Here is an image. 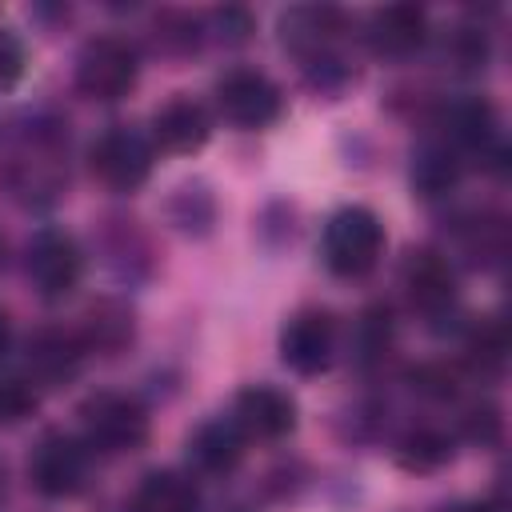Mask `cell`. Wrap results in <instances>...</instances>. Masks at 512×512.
I'll return each instance as SVG.
<instances>
[{
  "instance_id": "cell-26",
  "label": "cell",
  "mask_w": 512,
  "mask_h": 512,
  "mask_svg": "<svg viewBox=\"0 0 512 512\" xmlns=\"http://www.w3.org/2000/svg\"><path fill=\"white\" fill-rule=\"evenodd\" d=\"M444 60L460 76H476L492 60V32L480 20H464L452 32H444Z\"/></svg>"
},
{
  "instance_id": "cell-23",
  "label": "cell",
  "mask_w": 512,
  "mask_h": 512,
  "mask_svg": "<svg viewBox=\"0 0 512 512\" xmlns=\"http://www.w3.org/2000/svg\"><path fill=\"white\" fill-rule=\"evenodd\" d=\"M128 512H204V500L188 472L156 468L136 484Z\"/></svg>"
},
{
  "instance_id": "cell-11",
  "label": "cell",
  "mask_w": 512,
  "mask_h": 512,
  "mask_svg": "<svg viewBox=\"0 0 512 512\" xmlns=\"http://www.w3.org/2000/svg\"><path fill=\"white\" fill-rule=\"evenodd\" d=\"M84 364H88V352H84L76 328H64V324H40L20 344V376L36 392L72 384L84 372Z\"/></svg>"
},
{
  "instance_id": "cell-29",
  "label": "cell",
  "mask_w": 512,
  "mask_h": 512,
  "mask_svg": "<svg viewBox=\"0 0 512 512\" xmlns=\"http://www.w3.org/2000/svg\"><path fill=\"white\" fill-rule=\"evenodd\" d=\"M456 440L472 448H496L504 440V416L492 400H472L456 416Z\"/></svg>"
},
{
  "instance_id": "cell-28",
  "label": "cell",
  "mask_w": 512,
  "mask_h": 512,
  "mask_svg": "<svg viewBox=\"0 0 512 512\" xmlns=\"http://www.w3.org/2000/svg\"><path fill=\"white\" fill-rule=\"evenodd\" d=\"M392 336H396V324H392V308L388 304H372L360 312L356 328H352V352L356 360L368 368V364H380L388 352H392Z\"/></svg>"
},
{
  "instance_id": "cell-13",
  "label": "cell",
  "mask_w": 512,
  "mask_h": 512,
  "mask_svg": "<svg viewBox=\"0 0 512 512\" xmlns=\"http://www.w3.org/2000/svg\"><path fill=\"white\" fill-rule=\"evenodd\" d=\"M348 16L332 4H296L280 16V44L296 56V64L344 52L348 44Z\"/></svg>"
},
{
  "instance_id": "cell-4",
  "label": "cell",
  "mask_w": 512,
  "mask_h": 512,
  "mask_svg": "<svg viewBox=\"0 0 512 512\" xmlns=\"http://www.w3.org/2000/svg\"><path fill=\"white\" fill-rule=\"evenodd\" d=\"M384 256V224L364 204H344L324 220L320 260L340 280H364Z\"/></svg>"
},
{
  "instance_id": "cell-37",
  "label": "cell",
  "mask_w": 512,
  "mask_h": 512,
  "mask_svg": "<svg viewBox=\"0 0 512 512\" xmlns=\"http://www.w3.org/2000/svg\"><path fill=\"white\" fill-rule=\"evenodd\" d=\"M4 264H8V240L0 236V272H4Z\"/></svg>"
},
{
  "instance_id": "cell-1",
  "label": "cell",
  "mask_w": 512,
  "mask_h": 512,
  "mask_svg": "<svg viewBox=\"0 0 512 512\" xmlns=\"http://www.w3.org/2000/svg\"><path fill=\"white\" fill-rule=\"evenodd\" d=\"M72 176V132L48 108L12 116L0 132V192L24 208L44 212L68 192Z\"/></svg>"
},
{
  "instance_id": "cell-33",
  "label": "cell",
  "mask_w": 512,
  "mask_h": 512,
  "mask_svg": "<svg viewBox=\"0 0 512 512\" xmlns=\"http://www.w3.org/2000/svg\"><path fill=\"white\" fill-rule=\"evenodd\" d=\"M24 72H28V48L12 28L0 24V92L16 88L24 80Z\"/></svg>"
},
{
  "instance_id": "cell-5",
  "label": "cell",
  "mask_w": 512,
  "mask_h": 512,
  "mask_svg": "<svg viewBox=\"0 0 512 512\" xmlns=\"http://www.w3.org/2000/svg\"><path fill=\"white\" fill-rule=\"evenodd\" d=\"M136 80H140V48L128 36L104 32L84 40V48L76 52L72 84L84 100L116 104L136 88Z\"/></svg>"
},
{
  "instance_id": "cell-14",
  "label": "cell",
  "mask_w": 512,
  "mask_h": 512,
  "mask_svg": "<svg viewBox=\"0 0 512 512\" xmlns=\"http://www.w3.org/2000/svg\"><path fill=\"white\" fill-rule=\"evenodd\" d=\"M428 36H432L428 12L416 4H384V8L368 12V20L360 28V40L380 60H412L428 44Z\"/></svg>"
},
{
  "instance_id": "cell-9",
  "label": "cell",
  "mask_w": 512,
  "mask_h": 512,
  "mask_svg": "<svg viewBox=\"0 0 512 512\" xmlns=\"http://www.w3.org/2000/svg\"><path fill=\"white\" fill-rule=\"evenodd\" d=\"M24 276L32 284V292L48 304L68 300L80 280H84V248L72 232L48 224L40 232H32L28 248H24Z\"/></svg>"
},
{
  "instance_id": "cell-18",
  "label": "cell",
  "mask_w": 512,
  "mask_h": 512,
  "mask_svg": "<svg viewBox=\"0 0 512 512\" xmlns=\"http://www.w3.org/2000/svg\"><path fill=\"white\" fill-rule=\"evenodd\" d=\"M72 328L88 356L112 360L136 344V308L124 296H96Z\"/></svg>"
},
{
  "instance_id": "cell-25",
  "label": "cell",
  "mask_w": 512,
  "mask_h": 512,
  "mask_svg": "<svg viewBox=\"0 0 512 512\" xmlns=\"http://www.w3.org/2000/svg\"><path fill=\"white\" fill-rule=\"evenodd\" d=\"M168 224L184 236H208L216 228V196L204 180H184L168 196Z\"/></svg>"
},
{
  "instance_id": "cell-8",
  "label": "cell",
  "mask_w": 512,
  "mask_h": 512,
  "mask_svg": "<svg viewBox=\"0 0 512 512\" xmlns=\"http://www.w3.org/2000/svg\"><path fill=\"white\" fill-rule=\"evenodd\" d=\"M400 292L416 316H424L432 328L440 320L460 316V280L456 264L440 248H412L400 260Z\"/></svg>"
},
{
  "instance_id": "cell-6",
  "label": "cell",
  "mask_w": 512,
  "mask_h": 512,
  "mask_svg": "<svg viewBox=\"0 0 512 512\" xmlns=\"http://www.w3.org/2000/svg\"><path fill=\"white\" fill-rule=\"evenodd\" d=\"M212 104L220 112L224 124L240 128V132H264L284 116V92L280 84L260 72V68H228L224 76H216L212 84Z\"/></svg>"
},
{
  "instance_id": "cell-7",
  "label": "cell",
  "mask_w": 512,
  "mask_h": 512,
  "mask_svg": "<svg viewBox=\"0 0 512 512\" xmlns=\"http://www.w3.org/2000/svg\"><path fill=\"white\" fill-rule=\"evenodd\" d=\"M92 448L64 428H48L28 452V484L44 500H72L88 488Z\"/></svg>"
},
{
  "instance_id": "cell-22",
  "label": "cell",
  "mask_w": 512,
  "mask_h": 512,
  "mask_svg": "<svg viewBox=\"0 0 512 512\" xmlns=\"http://www.w3.org/2000/svg\"><path fill=\"white\" fill-rule=\"evenodd\" d=\"M392 456L404 472H416V476L440 472L444 464L456 460V432L444 424H412L396 436Z\"/></svg>"
},
{
  "instance_id": "cell-35",
  "label": "cell",
  "mask_w": 512,
  "mask_h": 512,
  "mask_svg": "<svg viewBox=\"0 0 512 512\" xmlns=\"http://www.w3.org/2000/svg\"><path fill=\"white\" fill-rule=\"evenodd\" d=\"M440 512H496V508H488L484 500H456V504H444Z\"/></svg>"
},
{
  "instance_id": "cell-15",
  "label": "cell",
  "mask_w": 512,
  "mask_h": 512,
  "mask_svg": "<svg viewBox=\"0 0 512 512\" xmlns=\"http://www.w3.org/2000/svg\"><path fill=\"white\" fill-rule=\"evenodd\" d=\"M148 140H152V148H160L168 156H192L212 140V112L196 96L176 92L172 100H164L152 112Z\"/></svg>"
},
{
  "instance_id": "cell-31",
  "label": "cell",
  "mask_w": 512,
  "mask_h": 512,
  "mask_svg": "<svg viewBox=\"0 0 512 512\" xmlns=\"http://www.w3.org/2000/svg\"><path fill=\"white\" fill-rule=\"evenodd\" d=\"M204 20V36L224 44V48H240L252 40L256 32V16L244 8V4H224V8H212L200 16Z\"/></svg>"
},
{
  "instance_id": "cell-19",
  "label": "cell",
  "mask_w": 512,
  "mask_h": 512,
  "mask_svg": "<svg viewBox=\"0 0 512 512\" xmlns=\"http://www.w3.org/2000/svg\"><path fill=\"white\" fill-rule=\"evenodd\" d=\"M100 252H104V264L112 268V276L124 284H144L156 272L152 236L132 216H108L100 224Z\"/></svg>"
},
{
  "instance_id": "cell-27",
  "label": "cell",
  "mask_w": 512,
  "mask_h": 512,
  "mask_svg": "<svg viewBox=\"0 0 512 512\" xmlns=\"http://www.w3.org/2000/svg\"><path fill=\"white\" fill-rule=\"evenodd\" d=\"M152 40H156V48H160L164 56L184 60V56L200 52L208 36H204V20H200L196 12L164 8V12L156 16V24H152Z\"/></svg>"
},
{
  "instance_id": "cell-2",
  "label": "cell",
  "mask_w": 512,
  "mask_h": 512,
  "mask_svg": "<svg viewBox=\"0 0 512 512\" xmlns=\"http://www.w3.org/2000/svg\"><path fill=\"white\" fill-rule=\"evenodd\" d=\"M432 128L440 140H448L460 160L480 164L484 172L504 176L508 172V140H504V124L500 112L488 96L480 92H464L452 100H440L432 112Z\"/></svg>"
},
{
  "instance_id": "cell-12",
  "label": "cell",
  "mask_w": 512,
  "mask_h": 512,
  "mask_svg": "<svg viewBox=\"0 0 512 512\" xmlns=\"http://www.w3.org/2000/svg\"><path fill=\"white\" fill-rule=\"evenodd\" d=\"M340 348V324L328 308H300L280 324L276 352L296 376H320L332 368Z\"/></svg>"
},
{
  "instance_id": "cell-32",
  "label": "cell",
  "mask_w": 512,
  "mask_h": 512,
  "mask_svg": "<svg viewBox=\"0 0 512 512\" xmlns=\"http://www.w3.org/2000/svg\"><path fill=\"white\" fill-rule=\"evenodd\" d=\"M40 404V392L20 376V372H8L0 376V428H16L24 424Z\"/></svg>"
},
{
  "instance_id": "cell-30",
  "label": "cell",
  "mask_w": 512,
  "mask_h": 512,
  "mask_svg": "<svg viewBox=\"0 0 512 512\" xmlns=\"http://www.w3.org/2000/svg\"><path fill=\"white\" fill-rule=\"evenodd\" d=\"M408 384L416 396L424 400H436V404H448V400H460V384H464V368L448 364V360H428V364H416L408 372Z\"/></svg>"
},
{
  "instance_id": "cell-3",
  "label": "cell",
  "mask_w": 512,
  "mask_h": 512,
  "mask_svg": "<svg viewBox=\"0 0 512 512\" xmlns=\"http://www.w3.org/2000/svg\"><path fill=\"white\" fill-rule=\"evenodd\" d=\"M80 440L92 448V456H128L148 444L152 416L140 396L100 388L80 400Z\"/></svg>"
},
{
  "instance_id": "cell-17",
  "label": "cell",
  "mask_w": 512,
  "mask_h": 512,
  "mask_svg": "<svg viewBox=\"0 0 512 512\" xmlns=\"http://www.w3.org/2000/svg\"><path fill=\"white\" fill-rule=\"evenodd\" d=\"M244 452H248V436L232 424V416L204 420L184 440L188 476H200V480H224V476H232L244 464Z\"/></svg>"
},
{
  "instance_id": "cell-16",
  "label": "cell",
  "mask_w": 512,
  "mask_h": 512,
  "mask_svg": "<svg viewBox=\"0 0 512 512\" xmlns=\"http://www.w3.org/2000/svg\"><path fill=\"white\" fill-rule=\"evenodd\" d=\"M296 400L292 392L276 388V384H248L236 392L232 400V424L248 436V440H284L296 432Z\"/></svg>"
},
{
  "instance_id": "cell-36",
  "label": "cell",
  "mask_w": 512,
  "mask_h": 512,
  "mask_svg": "<svg viewBox=\"0 0 512 512\" xmlns=\"http://www.w3.org/2000/svg\"><path fill=\"white\" fill-rule=\"evenodd\" d=\"M4 500H8V468L0 460V508H4Z\"/></svg>"
},
{
  "instance_id": "cell-21",
  "label": "cell",
  "mask_w": 512,
  "mask_h": 512,
  "mask_svg": "<svg viewBox=\"0 0 512 512\" xmlns=\"http://www.w3.org/2000/svg\"><path fill=\"white\" fill-rule=\"evenodd\" d=\"M460 176H464L460 152H456L448 140H440L436 132L424 136V140L412 148L408 184H412V192H416L420 200H444V196H452L456 184H460Z\"/></svg>"
},
{
  "instance_id": "cell-34",
  "label": "cell",
  "mask_w": 512,
  "mask_h": 512,
  "mask_svg": "<svg viewBox=\"0 0 512 512\" xmlns=\"http://www.w3.org/2000/svg\"><path fill=\"white\" fill-rule=\"evenodd\" d=\"M16 352V324L8 316V308H0V360H8Z\"/></svg>"
},
{
  "instance_id": "cell-24",
  "label": "cell",
  "mask_w": 512,
  "mask_h": 512,
  "mask_svg": "<svg viewBox=\"0 0 512 512\" xmlns=\"http://www.w3.org/2000/svg\"><path fill=\"white\" fill-rule=\"evenodd\" d=\"M460 352H464V368L476 376V380H496L504 376L508 368V328L500 316H480L464 328V340H460Z\"/></svg>"
},
{
  "instance_id": "cell-20",
  "label": "cell",
  "mask_w": 512,
  "mask_h": 512,
  "mask_svg": "<svg viewBox=\"0 0 512 512\" xmlns=\"http://www.w3.org/2000/svg\"><path fill=\"white\" fill-rule=\"evenodd\" d=\"M452 264L456 256L472 268H496L508 256V224L500 212H464L452 220V252H444Z\"/></svg>"
},
{
  "instance_id": "cell-10",
  "label": "cell",
  "mask_w": 512,
  "mask_h": 512,
  "mask_svg": "<svg viewBox=\"0 0 512 512\" xmlns=\"http://www.w3.org/2000/svg\"><path fill=\"white\" fill-rule=\"evenodd\" d=\"M88 168L104 188L132 196L148 184V176L156 168V148L140 128L112 124L88 144Z\"/></svg>"
}]
</instances>
